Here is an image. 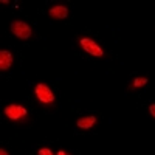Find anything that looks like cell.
<instances>
[{"mask_svg": "<svg viewBox=\"0 0 155 155\" xmlns=\"http://www.w3.org/2000/svg\"><path fill=\"white\" fill-rule=\"evenodd\" d=\"M34 96L45 107H50V106H53L56 102V96L53 93V90H51L50 85L45 84V82L36 84V87H34Z\"/></svg>", "mask_w": 155, "mask_h": 155, "instance_id": "obj_1", "label": "cell"}, {"mask_svg": "<svg viewBox=\"0 0 155 155\" xmlns=\"http://www.w3.org/2000/svg\"><path fill=\"white\" fill-rule=\"evenodd\" d=\"M3 115L9 121L17 123V121H23L28 116V109L22 104H17V102H11V104L3 107Z\"/></svg>", "mask_w": 155, "mask_h": 155, "instance_id": "obj_2", "label": "cell"}, {"mask_svg": "<svg viewBox=\"0 0 155 155\" xmlns=\"http://www.w3.org/2000/svg\"><path fill=\"white\" fill-rule=\"evenodd\" d=\"M78 44H79V47L90 56H93V58H102V56H104V50H102L99 47V44L96 41H93V39H90V37H79V39H78Z\"/></svg>", "mask_w": 155, "mask_h": 155, "instance_id": "obj_3", "label": "cell"}, {"mask_svg": "<svg viewBox=\"0 0 155 155\" xmlns=\"http://www.w3.org/2000/svg\"><path fill=\"white\" fill-rule=\"evenodd\" d=\"M11 33L20 41H28L33 37V28L23 20H12L11 22Z\"/></svg>", "mask_w": 155, "mask_h": 155, "instance_id": "obj_4", "label": "cell"}, {"mask_svg": "<svg viewBox=\"0 0 155 155\" xmlns=\"http://www.w3.org/2000/svg\"><path fill=\"white\" fill-rule=\"evenodd\" d=\"M68 12H70V9H68L67 5L56 3V5H53L48 9V16L51 19H54V20H64V19L68 17Z\"/></svg>", "mask_w": 155, "mask_h": 155, "instance_id": "obj_5", "label": "cell"}, {"mask_svg": "<svg viewBox=\"0 0 155 155\" xmlns=\"http://www.w3.org/2000/svg\"><path fill=\"white\" fill-rule=\"evenodd\" d=\"M98 123V118L95 115H85V116H81V118H78L76 121V127L81 129V130H90V129H93Z\"/></svg>", "mask_w": 155, "mask_h": 155, "instance_id": "obj_6", "label": "cell"}, {"mask_svg": "<svg viewBox=\"0 0 155 155\" xmlns=\"http://www.w3.org/2000/svg\"><path fill=\"white\" fill-rule=\"evenodd\" d=\"M12 62H14V58H12V54L9 53V51L6 50H2L0 51V70L2 71H6L11 68Z\"/></svg>", "mask_w": 155, "mask_h": 155, "instance_id": "obj_7", "label": "cell"}, {"mask_svg": "<svg viewBox=\"0 0 155 155\" xmlns=\"http://www.w3.org/2000/svg\"><path fill=\"white\" fill-rule=\"evenodd\" d=\"M147 82H149L147 78H144V76H137L135 79L132 81V87H134V88H143Z\"/></svg>", "mask_w": 155, "mask_h": 155, "instance_id": "obj_8", "label": "cell"}, {"mask_svg": "<svg viewBox=\"0 0 155 155\" xmlns=\"http://www.w3.org/2000/svg\"><path fill=\"white\" fill-rule=\"evenodd\" d=\"M37 155H56L50 147H41L37 150Z\"/></svg>", "mask_w": 155, "mask_h": 155, "instance_id": "obj_9", "label": "cell"}, {"mask_svg": "<svg viewBox=\"0 0 155 155\" xmlns=\"http://www.w3.org/2000/svg\"><path fill=\"white\" fill-rule=\"evenodd\" d=\"M149 113H150V116H152V118L155 120V102L149 106Z\"/></svg>", "mask_w": 155, "mask_h": 155, "instance_id": "obj_10", "label": "cell"}, {"mask_svg": "<svg viewBox=\"0 0 155 155\" xmlns=\"http://www.w3.org/2000/svg\"><path fill=\"white\" fill-rule=\"evenodd\" d=\"M56 155H70V153H67V152L64 150V149H59V150L56 152Z\"/></svg>", "mask_w": 155, "mask_h": 155, "instance_id": "obj_11", "label": "cell"}, {"mask_svg": "<svg viewBox=\"0 0 155 155\" xmlns=\"http://www.w3.org/2000/svg\"><path fill=\"white\" fill-rule=\"evenodd\" d=\"M0 155H9V153H8V152H6V150L2 147V149H0Z\"/></svg>", "mask_w": 155, "mask_h": 155, "instance_id": "obj_12", "label": "cell"}]
</instances>
